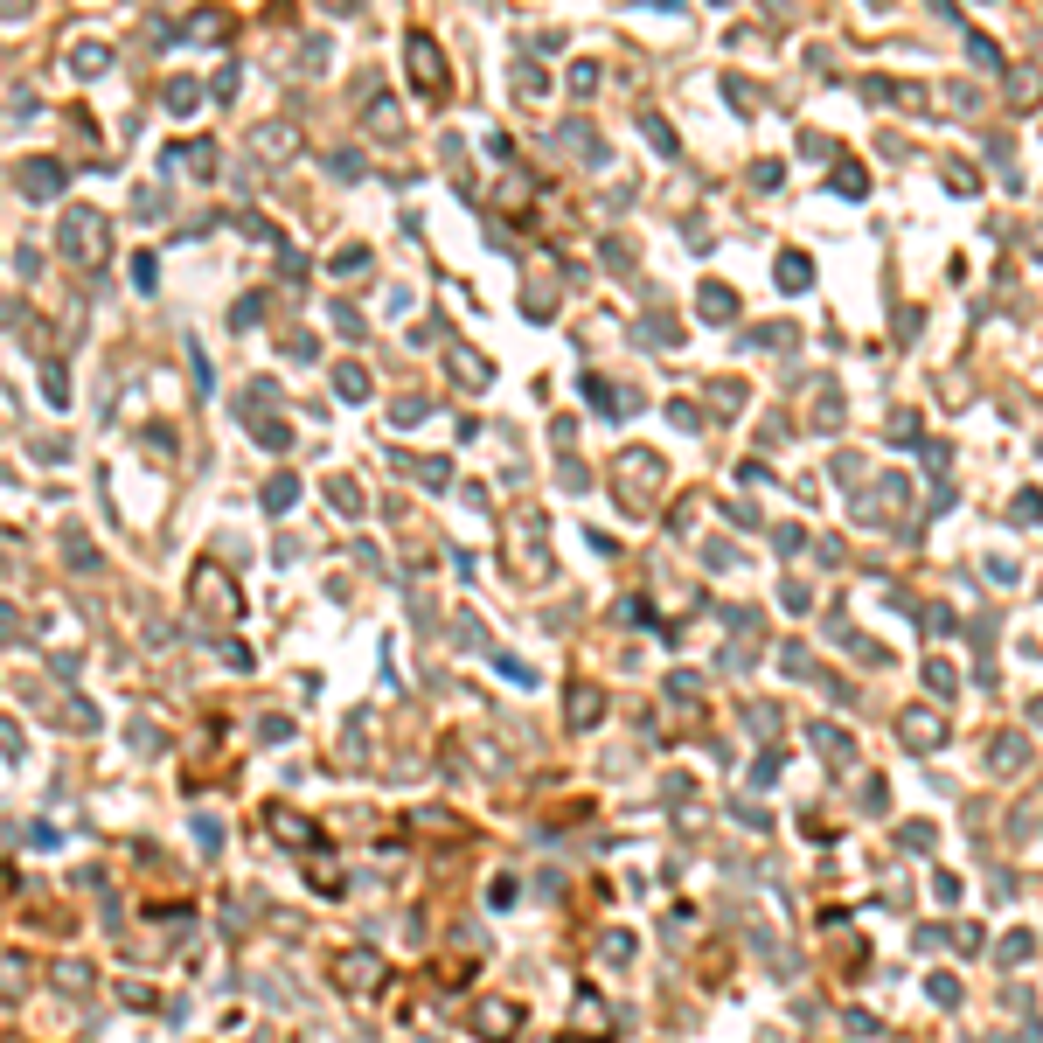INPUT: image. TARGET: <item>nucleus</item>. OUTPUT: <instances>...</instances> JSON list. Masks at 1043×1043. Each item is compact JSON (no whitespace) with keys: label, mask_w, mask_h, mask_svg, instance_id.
Returning a JSON list of instances; mask_svg holds the SVG:
<instances>
[{"label":"nucleus","mask_w":1043,"mask_h":1043,"mask_svg":"<svg viewBox=\"0 0 1043 1043\" xmlns=\"http://www.w3.org/2000/svg\"><path fill=\"white\" fill-rule=\"evenodd\" d=\"M598 710H605V696H598L592 682H578V689H571V724H592Z\"/></svg>","instance_id":"f257e3e1"},{"label":"nucleus","mask_w":1043,"mask_h":1043,"mask_svg":"<svg viewBox=\"0 0 1043 1043\" xmlns=\"http://www.w3.org/2000/svg\"><path fill=\"white\" fill-rule=\"evenodd\" d=\"M904 745H939V717L911 710V717H904Z\"/></svg>","instance_id":"f03ea898"},{"label":"nucleus","mask_w":1043,"mask_h":1043,"mask_svg":"<svg viewBox=\"0 0 1043 1043\" xmlns=\"http://www.w3.org/2000/svg\"><path fill=\"white\" fill-rule=\"evenodd\" d=\"M334 974H341V988H369V981H383V967H369V960H341Z\"/></svg>","instance_id":"7ed1b4c3"}]
</instances>
